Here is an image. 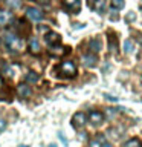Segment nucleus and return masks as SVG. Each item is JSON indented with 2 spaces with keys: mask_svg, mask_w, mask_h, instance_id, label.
Instances as JSON below:
<instances>
[{
  "mask_svg": "<svg viewBox=\"0 0 142 147\" xmlns=\"http://www.w3.org/2000/svg\"><path fill=\"white\" fill-rule=\"evenodd\" d=\"M93 8H95L96 12H104V9H105V0H95Z\"/></svg>",
  "mask_w": 142,
  "mask_h": 147,
  "instance_id": "obj_12",
  "label": "nucleus"
},
{
  "mask_svg": "<svg viewBox=\"0 0 142 147\" xmlns=\"http://www.w3.org/2000/svg\"><path fill=\"white\" fill-rule=\"evenodd\" d=\"M26 81H27V83H35V81H38V74L29 72V74L26 75Z\"/></svg>",
  "mask_w": 142,
  "mask_h": 147,
  "instance_id": "obj_15",
  "label": "nucleus"
},
{
  "mask_svg": "<svg viewBox=\"0 0 142 147\" xmlns=\"http://www.w3.org/2000/svg\"><path fill=\"white\" fill-rule=\"evenodd\" d=\"M29 49H31L32 54H38L40 52V43H38V40H37L35 37H31V40H29Z\"/></svg>",
  "mask_w": 142,
  "mask_h": 147,
  "instance_id": "obj_9",
  "label": "nucleus"
},
{
  "mask_svg": "<svg viewBox=\"0 0 142 147\" xmlns=\"http://www.w3.org/2000/svg\"><path fill=\"white\" fill-rule=\"evenodd\" d=\"M26 16L31 18V20H35V22H40V20H43V12L40 11L38 8H34V6H29L26 9Z\"/></svg>",
  "mask_w": 142,
  "mask_h": 147,
  "instance_id": "obj_3",
  "label": "nucleus"
},
{
  "mask_svg": "<svg viewBox=\"0 0 142 147\" xmlns=\"http://www.w3.org/2000/svg\"><path fill=\"white\" fill-rule=\"evenodd\" d=\"M9 20H11V12L0 9V26H5Z\"/></svg>",
  "mask_w": 142,
  "mask_h": 147,
  "instance_id": "obj_11",
  "label": "nucleus"
},
{
  "mask_svg": "<svg viewBox=\"0 0 142 147\" xmlns=\"http://www.w3.org/2000/svg\"><path fill=\"white\" fill-rule=\"evenodd\" d=\"M64 6H67V8H78L80 6V0H64Z\"/></svg>",
  "mask_w": 142,
  "mask_h": 147,
  "instance_id": "obj_13",
  "label": "nucleus"
},
{
  "mask_svg": "<svg viewBox=\"0 0 142 147\" xmlns=\"http://www.w3.org/2000/svg\"><path fill=\"white\" fill-rule=\"evenodd\" d=\"M14 69H15V67H14V66L8 69V75H9V77H14Z\"/></svg>",
  "mask_w": 142,
  "mask_h": 147,
  "instance_id": "obj_20",
  "label": "nucleus"
},
{
  "mask_svg": "<svg viewBox=\"0 0 142 147\" xmlns=\"http://www.w3.org/2000/svg\"><path fill=\"white\" fill-rule=\"evenodd\" d=\"M124 51H125V52H128V54L133 51V41H131L130 38L124 41Z\"/></svg>",
  "mask_w": 142,
  "mask_h": 147,
  "instance_id": "obj_17",
  "label": "nucleus"
},
{
  "mask_svg": "<svg viewBox=\"0 0 142 147\" xmlns=\"http://www.w3.org/2000/svg\"><path fill=\"white\" fill-rule=\"evenodd\" d=\"M82 61H84L86 66L93 67L98 60H96V55H95V54H86V55H82Z\"/></svg>",
  "mask_w": 142,
  "mask_h": 147,
  "instance_id": "obj_7",
  "label": "nucleus"
},
{
  "mask_svg": "<svg viewBox=\"0 0 142 147\" xmlns=\"http://www.w3.org/2000/svg\"><path fill=\"white\" fill-rule=\"evenodd\" d=\"M124 147H141V141H139V140H136V138H133V140L127 141Z\"/></svg>",
  "mask_w": 142,
  "mask_h": 147,
  "instance_id": "obj_16",
  "label": "nucleus"
},
{
  "mask_svg": "<svg viewBox=\"0 0 142 147\" xmlns=\"http://www.w3.org/2000/svg\"><path fill=\"white\" fill-rule=\"evenodd\" d=\"M17 95L21 98H27L31 95V87L27 84H18L17 86Z\"/></svg>",
  "mask_w": 142,
  "mask_h": 147,
  "instance_id": "obj_5",
  "label": "nucleus"
},
{
  "mask_svg": "<svg viewBox=\"0 0 142 147\" xmlns=\"http://www.w3.org/2000/svg\"><path fill=\"white\" fill-rule=\"evenodd\" d=\"M0 43H2V40H0Z\"/></svg>",
  "mask_w": 142,
  "mask_h": 147,
  "instance_id": "obj_27",
  "label": "nucleus"
},
{
  "mask_svg": "<svg viewBox=\"0 0 142 147\" xmlns=\"http://www.w3.org/2000/svg\"><path fill=\"white\" fill-rule=\"evenodd\" d=\"M37 2H40V3H44V5H46V3H49V0H37Z\"/></svg>",
  "mask_w": 142,
  "mask_h": 147,
  "instance_id": "obj_23",
  "label": "nucleus"
},
{
  "mask_svg": "<svg viewBox=\"0 0 142 147\" xmlns=\"http://www.w3.org/2000/svg\"><path fill=\"white\" fill-rule=\"evenodd\" d=\"M46 41L54 46V45H58L60 41H61V37H60L57 32H49V34L46 35Z\"/></svg>",
  "mask_w": 142,
  "mask_h": 147,
  "instance_id": "obj_8",
  "label": "nucleus"
},
{
  "mask_svg": "<svg viewBox=\"0 0 142 147\" xmlns=\"http://www.w3.org/2000/svg\"><path fill=\"white\" fill-rule=\"evenodd\" d=\"M90 147H101V144L96 140H93V141H90Z\"/></svg>",
  "mask_w": 142,
  "mask_h": 147,
  "instance_id": "obj_19",
  "label": "nucleus"
},
{
  "mask_svg": "<svg viewBox=\"0 0 142 147\" xmlns=\"http://www.w3.org/2000/svg\"><path fill=\"white\" fill-rule=\"evenodd\" d=\"M5 45H6V48L9 51H15L20 46V41H18V37L8 34V35H5Z\"/></svg>",
  "mask_w": 142,
  "mask_h": 147,
  "instance_id": "obj_1",
  "label": "nucleus"
},
{
  "mask_svg": "<svg viewBox=\"0 0 142 147\" xmlns=\"http://www.w3.org/2000/svg\"><path fill=\"white\" fill-rule=\"evenodd\" d=\"M60 69H61L63 74H66L67 77H73L76 74V66L73 64V61H63Z\"/></svg>",
  "mask_w": 142,
  "mask_h": 147,
  "instance_id": "obj_2",
  "label": "nucleus"
},
{
  "mask_svg": "<svg viewBox=\"0 0 142 147\" xmlns=\"http://www.w3.org/2000/svg\"><path fill=\"white\" fill-rule=\"evenodd\" d=\"M128 20H133V18H135V14H133V12H130V14H128Z\"/></svg>",
  "mask_w": 142,
  "mask_h": 147,
  "instance_id": "obj_21",
  "label": "nucleus"
},
{
  "mask_svg": "<svg viewBox=\"0 0 142 147\" xmlns=\"http://www.w3.org/2000/svg\"><path fill=\"white\" fill-rule=\"evenodd\" d=\"M124 0H112V8H115V9H121V8H124Z\"/></svg>",
  "mask_w": 142,
  "mask_h": 147,
  "instance_id": "obj_18",
  "label": "nucleus"
},
{
  "mask_svg": "<svg viewBox=\"0 0 142 147\" xmlns=\"http://www.w3.org/2000/svg\"><path fill=\"white\" fill-rule=\"evenodd\" d=\"M2 129H5V121H3V119H0V130H2Z\"/></svg>",
  "mask_w": 142,
  "mask_h": 147,
  "instance_id": "obj_22",
  "label": "nucleus"
},
{
  "mask_svg": "<svg viewBox=\"0 0 142 147\" xmlns=\"http://www.w3.org/2000/svg\"><path fill=\"white\" fill-rule=\"evenodd\" d=\"M5 3H6V6L12 8V9L20 8V0H5Z\"/></svg>",
  "mask_w": 142,
  "mask_h": 147,
  "instance_id": "obj_14",
  "label": "nucleus"
},
{
  "mask_svg": "<svg viewBox=\"0 0 142 147\" xmlns=\"http://www.w3.org/2000/svg\"><path fill=\"white\" fill-rule=\"evenodd\" d=\"M101 40H98V38H92L90 41H89V48L92 49V52H98V51H101Z\"/></svg>",
  "mask_w": 142,
  "mask_h": 147,
  "instance_id": "obj_10",
  "label": "nucleus"
},
{
  "mask_svg": "<svg viewBox=\"0 0 142 147\" xmlns=\"http://www.w3.org/2000/svg\"><path fill=\"white\" fill-rule=\"evenodd\" d=\"M90 2H95V0H90Z\"/></svg>",
  "mask_w": 142,
  "mask_h": 147,
  "instance_id": "obj_26",
  "label": "nucleus"
},
{
  "mask_svg": "<svg viewBox=\"0 0 142 147\" xmlns=\"http://www.w3.org/2000/svg\"><path fill=\"white\" fill-rule=\"evenodd\" d=\"M89 119H90V123H93V124H99V123H102L104 115L101 112H98V110H92L89 113Z\"/></svg>",
  "mask_w": 142,
  "mask_h": 147,
  "instance_id": "obj_6",
  "label": "nucleus"
},
{
  "mask_svg": "<svg viewBox=\"0 0 142 147\" xmlns=\"http://www.w3.org/2000/svg\"><path fill=\"white\" fill-rule=\"evenodd\" d=\"M3 86V80H2V77H0V87Z\"/></svg>",
  "mask_w": 142,
  "mask_h": 147,
  "instance_id": "obj_24",
  "label": "nucleus"
},
{
  "mask_svg": "<svg viewBox=\"0 0 142 147\" xmlns=\"http://www.w3.org/2000/svg\"><path fill=\"white\" fill-rule=\"evenodd\" d=\"M72 124H73V127H76V129L82 127L86 124V115L82 112L75 113V115H73V118H72Z\"/></svg>",
  "mask_w": 142,
  "mask_h": 147,
  "instance_id": "obj_4",
  "label": "nucleus"
},
{
  "mask_svg": "<svg viewBox=\"0 0 142 147\" xmlns=\"http://www.w3.org/2000/svg\"><path fill=\"white\" fill-rule=\"evenodd\" d=\"M101 147H112V146H110V144H102Z\"/></svg>",
  "mask_w": 142,
  "mask_h": 147,
  "instance_id": "obj_25",
  "label": "nucleus"
}]
</instances>
